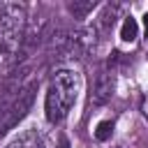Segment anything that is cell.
Returning a JSON list of instances; mask_svg holds the SVG:
<instances>
[{"instance_id": "3", "label": "cell", "mask_w": 148, "mask_h": 148, "mask_svg": "<svg viewBox=\"0 0 148 148\" xmlns=\"http://www.w3.org/2000/svg\"><path fill=\"white\" fill-rule=\"evenodd\" d=\"M95 28H79L74 30L65 42H67V53L69 56H86L95 49Z\"/></svg>"}, {"instance_id": "6", "label": "cell", "mask_w": 148, "mask_h": 148, "mask_svg": "<svg viewBox=\"0 0 148 148\" xmlns=\"http://www.w3.org/2000/svg\"><path fill=\"white\" fill-rule=\"evenodd\" d=\"M7 148H42V143H39V139H37V134H32V132H28V134H23V136H18V139H14Z\"/></svg>"}, {"instance_id": "5", "label": "cell", "mask_w": 148, "mask_h": 148, "mask_svg": "<svg viewBox=\"0 0 148 148\" xmlns=\"http://www.w3.org/2000/svg\"><path fill=\"white\" fill-rule=\"evenodd\" d=\"M136 37H139V23H136V18L125 16V21L120 25V39L123 42H134Z\"/></svg>"}, {"instance_id": "11", "label": "cell", "mask_w": 148, "mask_h": 148, "mask_svg": "<svg viewBox=\"0 0 148 148\" xmlns=\"http://www.w3.org/2000/svg\"><path fill=\"white\" fill-rule=\"evenodd\" d=\"M60 148H69V141H67V139H65V136H62V139H60Z\"/></svg>"}, {"instance_id": "10", "label": "cell", "mask_w": 148, "mask_h": 148, "mask_svg": "<svg viewBox=\"0 0 148 148\" xmlns=\"http://www.w3.org/2000/svg\"><path fill=\"white\" fill-rule=\"evenodd\" d=\"M143 32H146V37H148V12L143 14Z\"/></svg>"}, {"instance_id": "7", "label": "cell", "mask_w": 148, "mask_h": 148, "mask_svg": "<svg viewBox=\"0 0 148 148\" xmlns=\"http://www.w3.org/2000/svg\"><path fill=\"white\" fill-rule=\"evenodd\" d=\"M95 5H97L95 0H86V2H76V0H74V2H69V12H72L74 16H79V18H83L88 12L95 9Z\"/></svg>"}, {"instance_id": "8", "label": "cell", "mask_w": 148, "mask_h": 148, "mask_svg": "<svg viewBox=\"0 0 148 148\" xmlns=\"http://www.w3.org/2000/svg\"><path fill=\"white\" fill-rule=\"evenodd\" d=\"M111 134H113V123L111 120H102L97 125V130H95V139L97 141H106V139H111Z\"/></svg>"}, {"instance_id": "1", "label": "cell", "mask_w": 148, "mask_h": 148, "mask_svg": "<svg viewBox=\"0 0 148 148\" xmlns=\"http://www.w3.org/2000/svg\"><path fill=\"white\" fill-rule=\"evenodd\" d=\"M76 90H79V76L72 69H58L56 76L51 79L49 92H46V118L49 123H60L69 109L76 102Z\"/></svg>"}, {"instance_id": "9", "label": "cell", "mask_w": 148, "mask_h": 148, "mask_svg": "<svg viewBox=\"0 0 148 148\" xmlns=\"http://www.w3.org/2000/svg\"><path fill=\"white\" fill-rule=\"evenodd\" d=\"M141 113H143V118L148 120V97H143V104H141Z\"/></svg>"}, {"instance_id": "2", "label": "cell", "mask_w": 148, "mask_h": 148, "mask_svg": "<svg viewBox=\"0 0 148 148\" xmlns=\"http://www.w3.org/2000/svg\"><path fill=\"white\" fill-rule=\"evenodd\" d=\"M35 92H37V83L32 81V83H28L14 99H12V104L2 111V120H0V134H5V132H9L14 125H18V120H23L25 118V113L30 111V106H32V102H35Z\"/></svg>"}, {"instance_id": "4", "label": "cell", "mask_w": 148, "mask_h": 148, "mask_svg": "<svg viewBox=\"0 0 148 148\" xmlns=\"http://www.w3.org/2000/svg\"><path fill=\"white\" fill-rule=\"evenodd\" d=\"M111 92H113V79H111V74L99 72V74H97V79H95V83H92L90 104H95V106L106 104V102L111 99Z\"/></svg>"}]
</instances>
